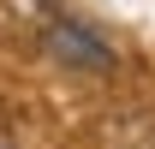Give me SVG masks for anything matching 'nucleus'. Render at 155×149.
<instances>
[{"label":"nucleus","instance_id":"nucleus-1","mask_svg":"<svg viewBox=\"0 0 155 149\" xmlns=\"http://www.w3.org/2000/svg\"><path fill=\"white\" fill-rule=\"evenodd\" d=\"M48 54L66 60V66H96V72L114 66V48L101 36H90L84 24H54V30H48Z\"/></svg>","mask_w":155,"mask_h":149}]
</instances>
